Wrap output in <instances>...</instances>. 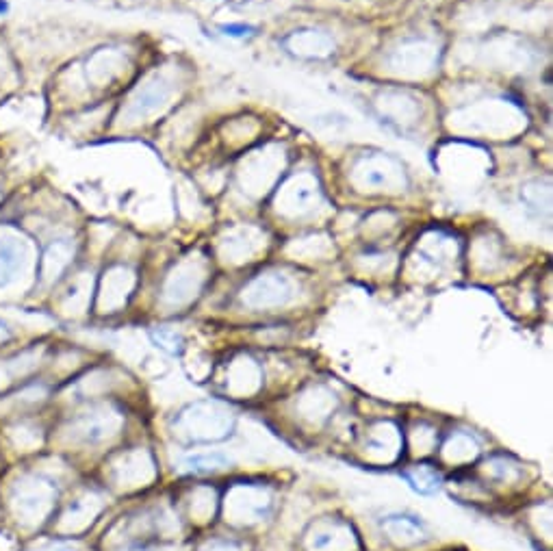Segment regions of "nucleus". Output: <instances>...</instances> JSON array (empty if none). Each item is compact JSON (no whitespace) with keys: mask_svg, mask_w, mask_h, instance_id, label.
<instances>
[{"mask_svg":"<svg viewBox=\"0 0 553 551\" xmlns=\"http://www.w3.org/2000/svg\"><path fill=\"white\" fill-rule=\"evenodd\" d=\"M174 437L187 445L220 443L235 430V413L215 400L194 402L180 410L172 421Z\"/></svg>","mask_w":553,"mask_h":551,"instance_id":"f257e3e1","label":"nucleus"},{"mask_svg":"<svg viewBox=\"0 0 553 551\" xmlns=\"http://www.w3.org/2000/svg\"><path fill=\"white\" fill-rule=\"evenodd\" d=\"M57 499V482L42 476V473H29V476L18 478L16 484L11 486L9 506L22 525L35 528L50 517V512L57 506Z\"/></svg>","mask_w":553,"mask_h":551,"instance_id":"f03ea898","label":"nucleus"},{"mask_svg":"<svg viewBox=\"0 0 553 551\" xmlns=\"http://www.w3.org/2000/svg\"><path fill=\"white\" fill-rule=\"evenodd\" d=\"M272 504V493L263 484H233L224 497V517L233 525H252L269 515Z\"/></svg>","mask_w":553,"mask_h":551,"instance_id":"7ed1b4c3","label":"nucleus"},{"mask_svg":"<svg viewBox=\"0 0 553 551\" xmlns=\"http://www.w3.org/2000/svg\"><path fill=\"white\" fill-rule=\"evenodd\" d=\"M352 178L360 189L371 191H400L408 185L404 165L384 152L360 157L352 168Z\"/></svg>","mask_w":553,"mask_h":551,"instance_id":"20e7f679","label":"nucleus"},{"mask_svg":"<svg viewBox=\"0 0 553 551\" xmlns=\"http://www.w3.org/2000/svg\"><path fill=\"white\" fill-rule=\"evenodd\" d=\"M122 426H124V415L118 408L105 404V406H96L92 410H87V413H81L79 417L72 419L68 432L74 443L98 445L115 437Z\"/></svg>","mask_w":553,"mask_h":551,"instance_id":"39448f33","label":"nucleus"},{"mask_svg":"<svg viewBox=\"0 0 553 551\" xmlns=\"http://www.w3.org/2000/svg\"><path fill=\"white\" fill-rule=\"evenodd\" d=\"M295 287L285 274L278 272H267L252 278L241 291V302L254 311H265V309H278V306H285L293 300Z\"/></svg>","mask_w":553,"mask_h":551,"instance_id":"423d86ee","label":"nucleus"},{"mask_svg":"<svg viewBox=\"0 0 553 551\" xmlns=\"http://www.w3.org/2000/svg\"><path fill=\"white\" fill-rule=\"evenodd\" d=\"M319 202V187L315 176L298 174L280 187L276 196V207L282 215L302 217L308 215Z\"/></svg>","mask_w":553,"mask_h":551,"instance_id":"0eeeda50","label":"nucleus"},{"mask_svg":"<svg viewBox=\"0 0 553 551\" xmlns=\"http://www.w3.org/2000/svg\"><path fill=\"white\" fill-rule=\"evenodd\" d=\"M113 482L120 489H139V486H148L154 476H157V467H154L152 454L148 450H137L122 454L113 463Z\"/></svg>","mask_w":553,"mask_h":551,"instance_id":"6e6552de","label":"nucleus"},{"mask_svg":"<svg viewBox=\"0 0 553 551\" xmlns=\"http://www.w3.org/2000/svg\"><path fill=\"white\" fill-rule=\"evenodd\" d=\"M202 283H204V269L198 261L180 263L165 280L163 302L170 306H183L198 296Z\"/></svg>","mask_w":553,"mask_h":551,"instance_id":"1a4fd4ad","label":"nucleus"},{"mask_svg":"<svg viewBox=\"0 0 553 551\" xmlns=\"http://www.w3.org/2000/svg\"><path fill=\"white\" fill-rule=\"evenodd\" d=\"M282 46L289 55L308 59V61H321L334 55V44L332 35L321 31V29H298L289 33L285 40H282Z\"/></svg>","mask_w":553,"mask_h":551,"instance_id":"9d476101","label":"nucleus"},{"mask_svg":"<svg viewBox=\"0 0 553 551\" xmlns=\"http://www.w3.org/2000/svg\"><path fill=\"white\" fill-rule=\"evenodd\" d=\"M172 96V83L165 79V76H152L144 85H141L133 94L131 102L126 107V118L128 120H144L148 115L157 113L167 100Z\"/></svg>","mask_w":553,"mask_h":551,"instance_id":"9b49d317","label":"nucleus"},{"mask_svg":"<svg viewBox=\"0 0 553 551\" xmlns=\"http://www.w3.org/2000/svg\"><path fill=\"white\" fill-rule=\"evenodd\" d=\"M133 289H135V274L131 272V269L124 265L107 269L105 278H102V283H100V291H98L100 309L105 313H113V311L122 309L126 300L131 298Z\"/></svg>","mask_w":553,"mask_h":551,"instance_id":"f8f14e48","label":"nucleus"},{"mask_svg":"<svg viewBox=\"0 0 553 551\" xmlns=\"http://www.w3.org/2000/svg\"><path fill=\"white\" fill-rule=\"evenodd\" d=\"M308 551H354L356 536L341 521H321L306 534Z\"/></svg>","mask_w":553,"mask_h":551,"instance_id":"ddd939ff","label":"nucleus"},{"mask_svg":"<svg viewBox=\"0 0 553 551\" xmlns=\"http://www.w3.org/2000/svg\"><path fill=\"white\" fill-rule=\"evenodd\" d=\"M439 50L430 42H406L393 50L389 63L404 74H426L436 66Z\"/></svg>","mask_w":553,"mask_h":551,"instance_id":"4468645a","label":"nucleus"},{"mask_svg":"<svg viewBox=\"0 0 553 551\" xmlns=\"http://www.w3.org/2000/svg\"><path fill=\"white\" fill-rule=\"evenodd\" d=\"M74 259V243L70 239L50 241L37 263V280L42 285H53L66 272Z\"/></svg>","mask_w":553,"mask_h":551,"instance_id":"2eb2a0df","label":"nucleus"},{"mask_svg":"<svg viewBox=\"0 0 553 551\" xmlns=\"http://www.w3.org/2000/svg\"><path fill=\"white\" fill-rule=\"evenodd\" d=\"M365 447L369 454L378 456L380 460H395L402 452V434L400 428L391 421H380L369 430Z\"/></svg>","mask_w":553,"mask_h":551,"instance_id":"dca6fc26","label":"nucleus"},{"mask_svg":"<svg viewBox=\"0 0 553 551\" xmlns=\"http://www.w3.org/2000/svg\"><path fill=\"white\" fill-rule=\"evenodd\" d=\"M29 250L18 239H0V289L9 287L20 276Z\"/></svg>","mask_w":553,"mask_h":551,"instance_id":"f3484780","label":"nucleus"},{"mask_svg":"<svg viewBox=\"0 0 553 551\" xmlns=\"http://www.w3.org/2000/svg\"><path fill=\"white\" fill-rule=\"evenodd\" d=\"M263 235L256 228H237L230 230L228 237L222 241V252L230 261H250V256L261 248Z\"/></svg>","mask_w":553,"mask_h":551,"instance_id":"a211bd4d","label":"nucleus"},{"mask_svg":"<svg viewBox=\"0 0 553 551\" xmlns=\"http://www.w3.org/2000/svg\"><path fill=\"white\" fill-rule=\"evenodd\" d=\"M261 369L252 358L241 356L228 369V391L237 395H250L261 387Z\"/></svg>","mask_w":553,"mask_h":551,"instance_id":"6ab92c4d","label":"nucleus"},{"mask_svg":"<svg viewBox=\"0 0 553 551\" xmlns=\"http://www.w3.org/2000/svg\"><path fill=\"white\" fill-rule=\"evenodd\" d=\"M102 510V502L100 497L96 495H85L79 497L76 502H72L66 510V515L61 517V530L63 532H79L85 530L89 523L94 521V517H98V512Z\"/></svg>","mask_w":553,"mask_h":551,"instance_id":"aec40b11","label":"nucleus"},{"mask_svg":"<svg viewBox=\"0 0 553 551\" xmlns=\"http://www.w3.org/2000/svg\"><path fill=\"white\" fill-rule=\"evenodd\" d=\"M378 109L391 124H410L419 115L417 100L400 92L382 94L378 100Z\"/></svg>","mask_w":553,"mask_h":551,"instance_id":"412c9836","label":"nucleus"},{"mask_svg":"<svg viewBox=\"0 0 553 551\" xmlns=\"http://www.w3.org/2000/svg\"><path fill=\"white\" fill-rule=\"evenodd\" d=\"M382 530L389 534L391 541L400 545H415L426 538V528L415 517L406 515H393L382 521Z\"/></svg>","mask_w":553,"mask_h":551,"instance_id":"4be33fe9","label":"nucleus"},{"mask_svg":"<svg viewBox=\"0 0 553 551\" xmlns=\"http://www.w3.org/2000/svg\"><path fill=\"white\" fill-rule=\"evenodd\" d=\"M480 443L467 432H454L441 447V456L449 465H467L478 458Z\"/></svg>","mask_w":553,"mask_h":551,"instance_id":"5701e85b","label":"nucleus"},{"mask_svg":"<svg viewBox=\"0 0 553 551\" xmlns=\"http://www.w3.org/2000/svg\"><path fill=\"white\" fill-rule=\"evenodd\" d=\"M404 478L410 484V489L417 491L419 495H434L439 493L441 484H443V476L441 471L432 467V465H415L404 471Z\"/></svg>","mask_w":553,"mask_h":551,"instance_id":"b1692460","label":"nucleus"},{"mask_svg":"<svg viewBox=\"0 0 553 551\" xmlns=\"http://www.w3.org/2000/svg\"><path fill=\"white\" fill-rule=\"evenodd\" d=\"M300 404H311V406H300L304 417L313 421H324L330 415V410H334V406H337V400H334V395L330 391L317 387L311 393H306Z\"/></svg>","mask_w":553,"mask_h":551,"instance_id":"393cba45","label":"nucleus"},{"mask_svg":"<svg viewBox=\"0 0 553 551\" xmlns=\"http://www.w3.org/2000/svg\"><path fill=\"white\" fill-rule=\"evenodd\" d=\"M230 465V460L222 454H191L180 460V467L187 473H198V476H209V473H217Z\"/></svg>","mask_w":553,"mask_h":551,"instance_id":"a878e982","label":"nucleus"},{"mask_svg":"<svg viewBox=\"0 0 553 551\" xmlns=\"http://www.w3.org/2000/svg\"><path fill=\"white\" fill-rule=\"evenodd\" d=\"M150 337L152 341L159 345V348L167 354H172V356H178V354H183L185 350V337L180 335L178 330L174 328H167V326H161V328H152L150 330Z\"/></svg>","mask_w":553,"mask_h":551,"instance_id":"bb28decb","label":"nucleus"},{"mask_svg":"<svg viewBox=\"0 0 553 551\" xmlns=\"http://www.w3.org/2000/svg\"><path fill=\"white\" fill-rule=\"evenodd\" d=\"M215 502V491L207 489V486H200V489L194 491V497H191V515L198 521H209L215 515Z\"/></svg>","mask_w":553,"mask_h":551,"instance_id":"cd10ccee","label":"nucleus"},{"mask_svg":"<svg viewBox=\"0 0 553 551\" xmlns=\"http://www.w3.org/2000/svg\"><path fill=\"white\" fill-rule=\"evenodd\" d=\"M523 198L525 202L530 204V207L534 209H540V202H543V207L549 209L551 204V189H549V183H540V181H534L530 185H525L523 189Z\"/></svg>","mask_w":553,"mask_h":551,"instance_id":"c85d7f7f","label":"nucleus"},{"mask_svg":"<svg viewBox=\"0 0 553 551\" xmlns=\"http://www.w3.org/2000/svg\"><path fill=\"white\" fill-rule=\"evenodd\" d=\"M486 473H491V478L499 482H510L519 478V469L514 467L506 458H493L486 463Z\"/></svg>","mask_w":553,"mask_h":551,"instance_id":"c756f323","label":"nucleus"},{"mask_svg":"<svg viewBox=\"0 0 553 551\" xmlns=\"http://www.w3.org/2000/svg\"><path fill=\"white\" fill-rule=\"evenodd\" d=\"M200 551H246V549L233 541H211L207 545H202Z\"/></svg>","mask_w":553,"mask_h":551,"instance_id":"7c9ffc66","label":"nucleus"},{"mask_svg":"<svg viewBox=\"0 0 553 551\" xmlns=\"http://www.w3.org/2000/svg\"><path fill=\"white\" fill-rule=\"evenodd\" d=\"M222 31L230 37H250L254 33L252 27H246V24H226Z\"/></svg>","mask_w":553,"mask_h":551,"instance_id":"2f4dec72","label":"nucleus"},{"mask_svg":"<svg viewBox=\"0 0 553 551\" xmlns=\"http://www.w3.org/2000/svg\"><path fill=\"white\" fill-rule=\"evenodd\" d=\"M35 551H79V549H76V545L72 541H53V543H46L44 547L35 549Z\"/></svg>","mask_w":553,"mask_h":551,"instance_id":"473e14b6","label":"nucleus"},{"mask_svg":"<svg viewBox=\"0 0 553 551\" xmlns=\"http://www.w3.org/2000/svg\"><path fill=\"white\" fill-rule=\"evenodd\" d=\"M11 337H14V332H11V328H9L7 322H3V319H0V343L9 341Z\"/></svg>","mask_w":553,"mask_h":551,"instance_id":"72a5a7b5","label":"nucleus"},{"mask_svg":"<svg viewBox=\"0 0 553 551\" xmlns=\"http://www.w3.org/2000/svg\"><path fill=\"white\" fill-rule=\"evenodd\" d=\"M7 11H9V3L7 0H0V16H7Z\"/></svg>","mask_w":553,"mask_h":551,"instance_id":"f704fd0d","label":"nucleus"},{"mask_svg":"<svg viewBox=\"0 0 553 551\" xmlns=\"http://www.w3.org/2000/svg\"><path fill=\"white\" fill-rule=\"evenodd\" d=\"M124 551H150V549H144V547H131V549H124Z\"/></svg>","mask_w":553,"mask_h":551,"instance_id":"c9c22d12","label":"nucleus"}]
</instances>
